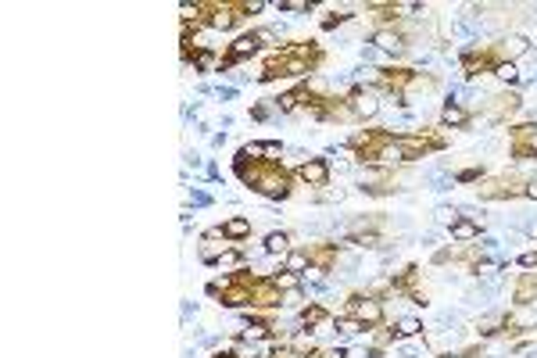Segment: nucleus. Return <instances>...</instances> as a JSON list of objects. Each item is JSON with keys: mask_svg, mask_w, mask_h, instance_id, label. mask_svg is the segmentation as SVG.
Here are the masks:
<instances>
[{"mask_svg": "<svg viewBox=\"0 0 537 358\" xmlns=\"http://www.w3.org/2000/svg\"><path fill=\"white\" fill-rule=\"evenodd\" d=\"M233 169H237V176L244 179V183H247L251 190H258L262 197L287 201L291 190H294V187H291V172L283 169L279 162H251V158L237 155Z\"/></svg>", "mask_w": 537, "mask_h": 358, "instance_id": "obj_1", "label": "nucleus"}, {"mask_svg": "<svg viewBox=\"0 0 537 358\" xmlns=\"http://www.w3.org/2000/svg\"><path fill=\"white\" fill-rule=\"evenodd\" d=\"M323 65V50L315 43H291L279 47L276 54H269V62L262 69V83L272 79H294V76H308Z\"/></svg>", "mask_w": 537, "mask_h": 358, "instance_id": "obj_2", "label": "nucleus"}, {"mask_svg": "<svg viewBox=\"0 0 537 358\" xmlns=\"http://www.w3.org/2000/svg\"><path fill=\"white\" fill-rule=\"evenodd\" d=\"M351 151L358 162L365 165H384V162H401V151H398V136L387 133V129H365V133H355L351 140Z\"/></svg>", "mask_w": 537, "mask_h": 358, "instance_id": "obj_3", "label": "nucleus"}, {"mask_svg": "<svg viewBox=\"0 0 537 358\" xmlns=\"http://www.w3.org/2000/svg\"><path fill=\"white\" fill-rule=\"evenodd\" d=\"M477 197H480V201H512V197H526V179H519V176L480 179Z\"/></svg>", "mask_w": 537, "mask_h": 358, "instance_id": "obj_4", "label": "nucleus"}, {"mask_svg": "<svg viewBox=\"0 0 537 358\" xmlns=\"http://www.w3.org/2000/svg\"><path fill=\"white\" fill-rule=\"evenodd\" d=\"M398 151H401V162H419L430 151H445V136H437V133H401L398 136Z\"/></svg>", "mask_w": 537, "mask_h": 358, "instance_id": "obj_5", "label": "nucleus"}, {"mask_svg": "<svg viewBox=\"0 0 537 358\" xmlns=\"http://www.w3.org/2000/svg\"><path fill=\"white\" fill-rule=\"evenodd\" d=\"M272 40V33H269V29H255V33H244L240 40H233L230 43V54L223 57V65H218V69H233V65H240V62H247V57L251 54H258L262 50V43H269Z\"/></svg>", "mask_w": 537, "mask_h": 358, "instance_id": "obj_6", "label": "nucleus"}, {"mask_svg": "<svg viewBox=\"0 0 537 358\" xmlns=\"http://www.w3.org/2000/svg\"><path fill=\"white\" fill-rule=\"evenodd\" d=\"M347 308H351V315L365 326V330H376V326L384 322V305L369 294H351L347 297Z\"/></svg>", "mask_w": 537, "mask_h": 358, "instance_id": "obj_7", "label": "nucleus"}, {"mask_svg": "<svg viewBox=\"0 0 537 358\" xmlns=\"http://www.w3.org/2000/svg\"><path fill=\"white\" fill-rule=\"evenodd\" d=\"M498 57H494V50L487 47V50H466L462 54V72H466V79H477V76H487V72H498Z\"/></svg>", "mask_w": 537, "mask_h": 358, "instance_id": "obj_8", "label": "nucleus"}, {"mask_svg": "<svg viewBox=\"0 0 537 358\" xmlns=\"http://www.w3.org/2000/svg\"><path fill=\"white\" fill-rule=\"evenodd\" d=\"M519 108H523V97L512 94V90H505V94H498V97L487 101V118H491V122H509Z\"/></svg>", "mask_w": 537, "mask_h": 358, "instance_id": "obj_9", "label": "nucleus"}, {"mask_svg": "<svg viewBox=\"0 0 537 358\" xmlns=\"http://www.w3.org/2000/svg\"><path fill=\"white\" fill-rule=\"evenodd\" d=\"M344 104H347V111H351V118H372L376 111H380V101H376L372 90H365V86H355L351 94L344 97Z\"/></svg>", "mask_w": 537, "mask_h": 358, "instance_id": "obj_10", "label": "nucleus"}, {"mask_svg": "<svg viewBox=\"0 0 537 358\" xmlns=\"http://www.w3.org/2000/svg\"><path fill=\"white\" fill-rule=\"evenodd\" d=\"M416 76L419 72H412V69H401V65H387V69H380V86L384 90H391L394 97H401L408 86L416 83Z\"/></svg>", "mask_w": 537, "mask_h": 358, "instance_id": "obj_11", "label": "nucleus"}, {"mask_svg": "<svg viewBox=\"0 0 537 358\" xmlns=\"http://www.w3.org/2000/svg\"><path fill=\"white\" fill-rule=\"evenodd\" d=\"M230 248H233V241H226V236H223V229H208V233L201 236V248H197V255H201V262L215 265V262L223 258Z\"/></svg>", "mask_w": 537, "mask_h": 358, "instance_id": "obj_12", "label": "nucleus"}, {"mask_svg": "<svg viewBox=\"0 0 537 358\" xmlns=\"http://www.w3.org/2000/svg\"><path fill=\"white\" fill-rule=\"evenodd\" d=\"M283 305V290L272 283V276H262L251 290V308H279Z\"/></svg>", "mask_w": 537, "mask_h": 358, "instance_id": "obj_13", "label": "nucleus"}, {"mask_svg": "<svg viewBox=\"0 0 537 358\" xmlns=\"http://www.w3.org/2000/svg\"><path fill=\"white\" fill-rule=\"evenodd\" d=\"M294 179H301L305 187H326V183H330V165H326L323 158H308V162L298 165Z\"/></svg>", "mask_w": 537, "mask_h": 358, "instance_id": "obj_14", "label": "nucleus"}, {"mask_svg": "<svg viewBox=\"0 0 537 358\" xmlns=\"http://www.w3.org/2000/svg\"><path fill=\"white\" fill-rule=\"evenodd\" d=\"M494 50V57H498V62L501 65H512L516 62V57H523L526 50H530V40L526 36H505L498 47H491Z\"/></svg>", "mask_w": 537, "mask_h": 358, "instance_id": "obj_15", "label": "nucleus"}, {"mask_svg": "<svg viewBox=\"0 0 537 358\" xmlns=\"http://www.w3.org/2000/svg\"><path fill=\"white\" fill-rule=\"evenodd\" d=\"M537 326V312L530 305H519L516 312L505 315V334H523V330H533Z\"/></svg>", "mask_w": 537, "mask_h": 358, "instance_id": "obj_16", "label": "nucleus"}, {"mask_svg": "<svg viewBox=\"0 0 537 358\" xmlns=\"http://www.w3.org/2000/svg\"><path fill=\"white\" fill-rule=\"evenodd\" d=\"M305 251H308L312 268H319V273H330V268L337 265V244H312Z\"/></svg>", "mask_w": 537, "mask_h": 358, "instance_id": "obj_17", "label": "nucleus"}, {"mask_svg": "<svg viewBox=\"0 0 537 358\" xmlns=\"http://www.w3.org/2000/svg\"><path fill=\"white\" fill-rule=\"evenodd\" d=\"M244 18V4H215V15H211V29H230Z\"/></svg>", "mask_w": 537, "mask_h": 358, "instance_id": "obj_18", "label": "nucleus"}, {"mask_svg": "<svg viewBox=\"0 0 537 358\" xmlns=\"http://www.w3.org/2000/svg\"><path fill=\"white\" fill-rule=\"evenodd\" d=\"M512 301H516V305H530V301H537V273H523V276L516 280V287H512Z\"/></svg>", "mask_w": 537, "mask_h": 358, "instance_id": "obj_19", "label": "nucleus"}, {"mask_svg": "<svg viewBox=\"0 0 537 358\" xmlns=\"http://www.w3.org/2000/svg\"><path fill=\"white\" fill-rule=\"evenodd\" d=\"M218 229H223V236H226V241L240 244L244 236H251V219H247V215H233V219H226V222L218 226Z\"/></svg>", "mask_w": 537, "mask_h": 358, "instance_id": "obj_20", "label": "nucleus"}, {"mask_svg": "<svg viewBox=\"0 0 537 358\" xmlns=\"http://www.w3.org/2000/svg\"><path fill=\"white\" fill-rule=\"evenodd\" d=\"M244 344H258V341H272V326L265 319H247V326L240 330Z\"/></svg>", "mask_w": 537, "mask_h": 358, "instance_id": "obj_21", "label": "nucleus"}, {"mask_svg": "<svg viewBox=\"0 0 537 358\" xmlns=\"http://www.w3.org/2000/svg\"><path fill=\"white\" fill-rule=\"evenodd\" d=\"M372 43L380 47V50H387V54H401V50H405V36L394 33V29H376V33H372Z\"/></svg>", "mask_w": 537, "mask_h": 358, "instance_id": "obj_22", "label": "nucleus"}, {"mask_svg": "<svg viewBox=\"0 0 537 358\" xmlns=\"http://www.w3.org/2000/svg\"><path fill=\"white\" fill-rule=\"evenodd\" d=\"M298 319H301V326H305V330H315V326H323L330 315H326V308H323L319 301H308V305L301 308V315H298Z\"/></svg>", "mask_w": 537, "mask_h": 358, "instance_id": "obj_23", "label": "nucleus"}, {"mask_svg": "<svg viewBox=\"0 0 537 358\" xmlns=\"http://www.w3.org/2000/svg\"><path fill=\"white\" fill-rule=\"evenodd\" d=\"M401 11H405L401 4H369V15H372L376 22H380L384 29H391V25L401 18Z\"/></svg>", "mask_w": 537, "mask_h": 358, "instance_id": "obj_24", "label": "nucleus"}, {"mask_svg": "<svg viewBox=\"0 0 537 358\" xmlns=\"http://www.w3.org/2000/svg\"><path fill=\"white\" fill-rule=\"evenodd\" d=\"M440 126H452V129L469 126V111L459 108V104H445V108H440Z\"/></svg>", "mask_w": 537, "mask_h": 358, "instance_id": "obj_25", "label": "nucleus"}, {"mask_svg": "<svg viewBox=\"0 0 537 358\" xmlns=\"http://www.w3.org/2000/svg\"><path fill=\"white\" fill-rule=\"evenodd\" d=\"M477 236H480V226L477 222H469V219L452 222V241L455 244H469V241H477Z\"/></svg>", "mask_w": 537, "mask_h": 358, "instance_id": "obj_26", "label": "nucleus"}, {"mask_svg": "<svg viewBox=\"0 0 537 358\" xmlns=\"http://www.w3.org/2000/svg\"><path fill=\"white\" fill-rule=\"evenodd\" d=\"M301 104H305V86H298V90H287V94H279V97H276V108H279L283 115H294Z\"/></svg>", "mask_w": 537, "mask_h": 358, "instance_id": "obj_27", "label": "nucleus"}, {"mask_svg": "<svg viewBox=\"0 0 537 358\" xmlns=\"http://www.w3.org/2000/svg\"><path fill=\"white\" fill-rule=\"evenodd\" d=\"M376 226H380V219L376 215H358V219H351L344 226V233H347V241H355V236H362V233H372Z\"/></svg>", "mask_w": 537, "mask_h": 358, "instance_id": "obj_28", "label": "nucleus"}, {"mask_svg": "<svg viewBox=\"0 0 537 358\" xmlns=\"http://www.w3.org/2000/svg\"><path fill=\"white\" fill-rule=\"evenodd\" d=\"M505 330V312H491V315H484L480 322H477V334L480 337H494V334H501Z\"/></svg>", "mask_w": 537, "mask_h": 358, "instance_id": "obj_29", "label": "nucleus"}, {"mask_svg": "<svg viewBox=\"0 0 537 358\" xmlns=\"http://www.w3.org/2000/svg\"><path fill=\"white\" fill-rule=\"evenodd\" d=\"M265 251L269 255H287L291 251V233H283V229L279 233H269L265 236Z\"/></svg>", "mask_w": 537, "mask_h": 358, "instance_id": "obj_30", "label": "nucleus"}, {"mask_svg": "<svg viewBox=\"0 0 537 358\" xmlns=\"http://www.w3.org/2000/svg\"><path fill=\"white\" fill-rule=\"evenodd\" d=\"M283 268H287V273H308L312 268V262H308V251H287V262H283Z\"/></svg>", "mask_w": 537, "mask_h": 358, "instance_id": "obj_31", "label": "nucleus"}, {"mask_svg": "<svg viewBox=\"0 0 537 358\" xmlns=\"http://www.w3.org/2000/svg\"><path fill=\"white\" fill-rule=\"evenodd\" d=\"M509 136H512V147H523V143H530V140L537 136V122H523V126H512V129H509Z\"/></svg>", "mask_w": 537, "mask_h": 358, "instance_id": "obj_32", "label": "nucleus"}, {"mask_svg": "<svg viewBox=\"0 0 537 358\" xmlns=\"http://www.w3.org/2000/svg\"><path fill=\"white\" fill-rule=\"evenodd\" d=\"M218 65H223V62L215 57V50H197L194 54V72H215Z\"/></svg>", "mask_w": 537, "mask_h": 358, "instance_id": "obj_33", "label": "nucleus"}, {"mask_svg": "<svg viewBox=\"0 0 537 358\" xmlns=\"http://www.w3.org/2000/svg\"><path fill=\"white\" fill-rule=\"evenodd\" d=\"M272 283H276L283 294H287V290H298V287H301V276H298V273H287V268H283V273L272 276Z\"/></svg>", "mask_w": 537, "mask_h": 358, "instance_id": "obj_34", "label": "nucleus"}, {"mask_svg": "<svg viewBox=\"0 0 537 358\" xmlns=\"http://www.w3.org/2000/svg\"><path fill=\"white\" fill-rule=\"evenodd\" d=\"M394 334H398V337H416V334H423V322H419V319H401Z\"/></svg>", "mask_w": 537, "mask_h": 358, "instance_id": "obj_35", "label": "nucleus"}, {"mask_svg": "<svg viewBox=\"0 0 537 358\" xmlns=\"http://www.w3.org/2000/svg\"><path fill=\"white\" fill-rule=\"evenodd\" d=\"M337 330H340V334H362L365 326H362L355 315H340V319H337Z\"/></svg>", "mask_w": 537, "mask_h": 358, "instance_id": "obj_36", "label": "nucleus"}, {"mask_svg": "<svg viewBox=\"0 0 537 358\" xmlns=\"http://www.w3.org/2000/svg\"><path fill=\"white\" fill-rule=\"evenodd\" d=\"M240 262H244V251H240V248H230V251H226L223 258H218L215 265H218V268H233V265L240 268Z\"/></svg>", "mask_w": 537, "mask_h": 358, "instance_id": "obj_37", "label": "nucleus"}, {"mask_svg": "<svg viewBox=\"0 0 537 358\" xmlns=\"http://www.w3.org/2000/svg\"><path fill=\"white\" fill-rule=\"evenodd\" d=\"M312 4L308 0H279V11H287V15H298V11H308Z\"/></svg>", "mask_w": 537, "mask_h": 358, "instance_id": "obj_38", "label": "nucleus"}, {"mask_svg": "<svg viewBox=\"0 0 537 358\" xmlns=\"http://www.w3.org/2000/svg\"><path fill=\"white\" fill-rule=\"evenodd\" d=\"M351 244H358V248H384V241L376 233H362V236H355Z\"/></svg>", "mask_w": 537, "mask_h": 358, "instance_id": "obj_39", "label": "nucleus"}, {"mask_svg": "<svg viewBox=\"0 0 537 358\" xmlns=\"http://www.w3.org/2000/svg\"><path fill=\"white\" fill-rule=\"evenodd\" d=\"M265 358H308L305 351H298V348H276L272 355H265Z\"/></svg>", "mask_w": 537, "mask_h": 358, "instance_id": "obj_40", "label": "nucleus"}, {"mask_svg": "<svg viewBox=\"0 0 537 358\" xmlns=\"http://www.w3.org/2000/svg\"><path fill=\"white\" fill-rule=\"evenodd\" d=\"M347 18H351V15H344V11H333V15H326V18H323V29H337V25H344Z\"/></svg>", "mask_w": 537, "mask_h": 358, "instance_id": "obj_41", "label": "nucleus"}, {"mask_svg": "<svg viewBox=\"0 0 537 358\" xmlns=\"http://www.w3.org/2000/svg\"><path fill=\"white\" fill-rule=\"evenodd\" d=\"M480 176H484L480 169H462L455 179H459V183H480Z\"/></svg>", "mask_w": 537, "mask_h": 358, "instance_id": "obj_42", "label": "nucleus"}, {"mask_svg": "<svg viewBox=\"0 0 537 358\" xmlns=\"http://www.w3.org/2000/svg\"><path fill=\"white\" fill-rule=\"evenodd\" d=\"M498 79H505V83H512L519 72H516V65H498V72H494Z\"/></svg>", "mask_w": 537, "mask_h": 358, "instance_id": "obj_43", "label": "nucleus"}, {"mask_svg": "<svg viewBox=\"0 0 537 358\" xmlns=\"http://www.w3.org/2000/svg\"><path fill=\"white\" fill-rule=\"evenodd\" d=\"M519 265L523 268H537V251H523L519 255Z\"/></svg>", "mask_w": 537, "mask_h": 358, "instance_id": "obj_44", "label": "nucleus"}, {"mask_svg": "<svg viewBox=\"0 0 537 358\" xmlns=\"http://www.w3.org/2000/svg\"><path fill=\"white\" fill-rule=\"evenodd\" d=\"M437 219H440V222H448V226H452V222H459V215L452 212V208H440V212H437Z\"/></svg>", "mask_w": 537, "mask_h": 358, "instance_id": "obj_45", "label": "nucleus"}, {"mask_svg": "<svg viewBox=\"0 0 537 358\" xmlns=\"http://www.w3.org/2000/svg\"><path fill=\"white\" fill-rule=\"evenodd\" d=\"M391 337H394V334H391V330H380V334H376V348H384V344H387V341H391Z\"/></svg>", "mask_w": 537, "mask_h": 358, "instance_id": "obj_46", "label": "nucleus"}, {"mask_svg": "<svg viewBox=\"0 0 537 358\" xmlns=\"http://www.w3.org/2000/svg\"><path fill=\"white\" fill-rule=\"evenodd\" d=\"M315 358H344V351H340V348H333V351H319Z\"/></svg>", "mask_w": 537, "mask_h": 358, "instance_id": "obj_47", "label": "nucleus"}, {"mask_svg": "<svg viewBox=\"0 0 537 358\" xmlns=\"http://www.w3.org/2000/svg\"><path fill=\"white\" fill-rule=\"evenodd\" d=\"M526 197L537 201V179H530V183H526Z\"/></svg>", "mask_w": 537, "mask_h": 358, "instance_id": "obj_48", "label": "nucleus"}, {"mask_svg": "<svg viewBox=\"0 0 537 358\" xmlns=\"http://www.w3.org/2000/svg\"><path fill=\"white\" fill-rule=\"evenodd\" d=\"M211 358H237L233 351H218V355H211Z\"/></svg>", "mask_w": 537, "mask_h": 358, "instance_id": "obj_49", "label": "nucleus"}]
</instances>
